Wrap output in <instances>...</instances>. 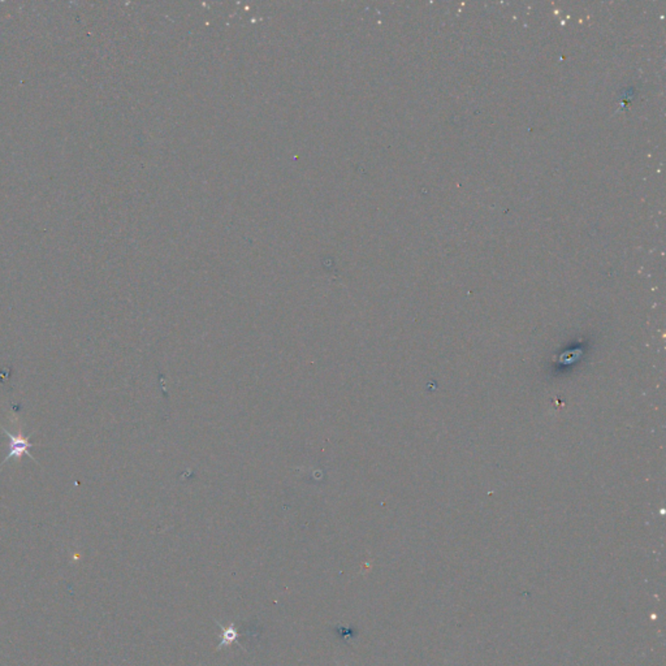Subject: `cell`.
<instances>
[{"mask_svg": "<svg viewBox=\"0 0 666 666\" xmlns=\"http://www.w3.org/2000/svg\"><path fill=\"white\" fill-rule=\"evenodd\" d=\"M1 429L4 431V434L7 435L8 439H9V449H8L7 457L3 460V463L4 465L6 462H8L12 458H21L23 456H28L29 458H31L33 461H36V458L31 456V453H29L31 448L34 446V444H31L29 437L23 436V434H17V435H14L12 432H9L8 429H4L3 426H0ZM37 462V461H36Z\"/></svg>", "mask_w": 666, "mask_h": 666, "instance_id": "6da1fadb", "label": "cell"}]
</instances>
